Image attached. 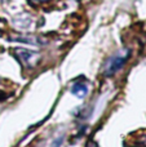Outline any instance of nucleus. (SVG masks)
Instances as JSON below:
<instances>
[{
    "label": "nucleus",
    "instance_id": "nucleus-1",
    "mask_svg": "<svg viewBox=\"0 0 146 147\" xmlns=\"http://www.w3.org/2000/svg\"><path fill=\"white\" fill-rule=\"evenodd\" d=\"M129 58V51L128 49H122V51L116 52L111 58H109V61L106 62L105 65V70H103V74L106 76H113L115 75L118 71H120L124 67L126 62L128 61Z\"/></svg>",
    "mask_w": 146,
    "mask_h": 147
},
{
    "label": "nucleus",
    "instance_id": "nucleus-2",
    "mask_svg": "<svg viewBox=\"0 0 146 147\" xmlns=\"http://www.w3.org/2000/svg\"><path fill=\"white\" fill-rule=\"evenodd\" d=\"M16 54L20 58L21 63L26 67H34L38 63L39 58H40V54L36 53L32 51H27V49H16Z\"/></svg>",
    "mask_w": 146,
    "mask_h": 147
},
{
    "label": "nucleus",
    "instance_id": "nucleus-3",
    "mask_svg": "<svg viewBox=\"0 0 146 147\" xmlns=\"http://www.w3.org/2000/svg\"><path fill=\"white\" fill-rule=\"evenodd\" d=\"M71 93L74 94V96H76L78 98H84L88 94L87 83H85L84 80H82V79L74 81V84H72V86H71Z\"/></svg>",
    "mask_w": 146,
    "mask_h": 147
},
{
    "label": "nucleus",
    "instance_id": "nucleus-4",
    "mask_svg": "<svg viewBox=\"0 0 146 147\" xmlns=\"http://www.w3.org/2000/svg\"><path fill=\"white\" fill-rule=\"evenodd\" d=\"M34 3H41V1H48V0H32Z\"/></svg>",
    "mask_w": 146,
    "mask_h": 147
}]
</instances>
